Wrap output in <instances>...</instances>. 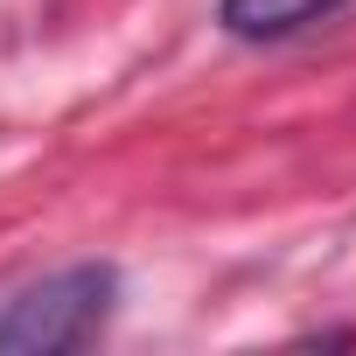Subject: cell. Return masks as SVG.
Returning <instances> with one entry per match:
<instances>
[{
    "mask_svg": "<svg viewBox=\"0 0 356 356\" xmlns=\"http://www.w3.org/2000/svg\"><path fill=\"white\" fill-rule=\"evenodd\" d=\"M119 307V273L105 259H77L63 273L29 280L0 300V356H63L98 342V328Z\"/></svg>",
    "mask_w": 356,
    "mask_h": 356,
    "instance_id": "obj_1",
    "label": "cell"
},
{
    "mask_svg": "<svg viewBox=\"0 0 356 356\" xmlns=\"http://www.w3.org/2000/svg\"><path fill=\"white\" fill-rule=\"evenodd\" d=\"M349 0H217V22L238 35V42H280V35H300L328 15H342Z\"/></svg>",
    "mask_w": 356,
    "mask_h": 356,
    "instance_id": "obj_2",
    "label": "cell"
}]
</instances>
